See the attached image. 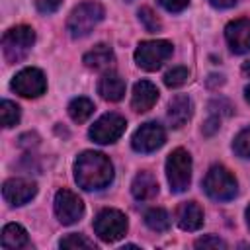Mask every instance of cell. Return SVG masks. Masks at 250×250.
<instances>
[{
    "label": "cell",
    "mask_w": 250,
    "mask_h": 250,
    "mask_svg": "<svg viewBox=\"0 0 250 250\" xmlns=\"http://www.w3.org/2000/svg\"><path fill=\"white\" fill-rule=\"evenodd\" d=\"M219 127H221V117L219 115H211L207 121H205V125H203V135H213L215 131H219Z\"/></svg>",
    "instance_id": "cell-32"
},
{
    "label": "cell",
    "mask_w": 250,
    "mask_h": 250,
    "mask_svg": "<svg viewBox=\"0 0 250 250\" xmlns=\"http://www.w3.org/2000/svg\"><path fill=\"white\" fill-rule=\"evenodd\" d=\"M127 2H133V0H127Z\"/></svg>",
    "instance_id": "cell-38"
},
{
    "label": "cell",
    "mask_w": 250,
    "mask_h": 250,
    "mask_svg": "<svg viewBox=\"0 0 250 250\" xmlns=\"http://www.w3.org/2000/svg\"><path fill=\"white\" fill-rule=\"evenodd\" d=\"M242 74L250 78V61H244V64H242Z\"/></svg>",
    "instance_id": "cell-35"
},
{
    "label": "cell",
    "mask_w": 250,
    "mask_h": 250,
    "mask_svg": "<svg viewBox=\"0 0 250 250\" xmlns=\"http://www.w3.org/2000/svg\"><path fill=\"white\" fill-rule=\"evenodd\" d=\"M131 193L139 201L152 199L158 193V182L150 172H139L131 184Z\"/></svg>",
    "instance_id": "cell-18"
},
{
    "label": "cell",
    "mask_w": 250,
    "mask_h": 250,
    "mask_svg": "<svg viewBox=\"0 0 250 250\" xmlns=\"http://www.w3.org/2000/svg\"><path fill=\"white\" fill-rule=\"evenodd\" d=\"M98 94L107 102H119L125 96V80L115 72H105L98 82Z\"/></svg>",
    "instance_id": "cell-17"
},
{
    "label": "cell",
    "mask_w": 250,
    "mask_h": 250,
    "mask_svg": "<svg viewBox=\"0 0 250 250\" xmlns=\"http://www.w3.org/2000/svg\"><path fill=\"white\" fill-rule=\"evenodd\" d=\"M188 78H189V70L186 66H174L164 74V84L168 88H180L188 82Z\"/></svg>",
    "instance_id": "cell-24"
},
{
    "label": "cell",
    "mask_w": 250,
    "mask_h": 250,
    "mask_svg": "<svg viewBox=\"0 0 250 250\" xmlns=\"http://www.w3.org/2000/svg\"><path fill=\"white\" fill-rule=\"evenodd\" d=\"M29 244V238H27V232L21 225L18 223H10L2 229V246L4 248H23Z\"/></svg>",
    "instance_id": "cell-20"
},
{
    "label": "cell",
    "mask_w": 250,
    "mask_h": 250,
    "mask_svg": "<svg viewBox=\"0 0 250 250\" xmlns=\"http://www.w3.org/2000/svg\"><path fill=\"white\" fill-rule=\"evenodd\" d=\"M139 21H141V23L145 25V29H146V31H150V33L160 31V27H162V23H160L158 16H156L148 6H143V8L139 10Z\"/></svg>",
    "instance_id": "cell-26"
},
{
    "label": "cell",
    "mask_w": 250,
    "mask_h": 250,
    "mask_svg": "<svg viewBox=\"0 0 250 250\" xmlns=\"http://www.w3.org/2000/svg\"><path fill=\"white\" fill-rule=\"evenodd\" d=\"M223 84H225V78H223L221 74H211V76L207 78V86L213 88V90L219 88V86H223Z\"/></svg>",
    "instance_id": "cell-33"
},
{
    "label": "cell",
    "mask_w": 250,
    "mask_h": 250,
    "mask_svg": "<svg viewBox=\"0 0 250 250\" xmlns=\"http://www.w3.org/2000/svg\"><path fill=\"white\" fill-rule=\"evenodd\" d=\"M55 215L62 225H74L84 215V203L74 191L62 188L55 193Z\"/></svg>",
    "instance_id": "cell-10"
},
{
    "label": "cell",
    "mask_w": 250,
    "mask_h": 250,
    "mask_svg": "<svg viewBox=\"0 0 250 250\" xmlns=\"http://www.w3.org/2000/svg\"><path fill=\"white\" fill-rule=\"evenodd\" d=\"M12 90L23 98H39L47 90V78L39 68H23L12 80Z\"/></svg>",
    "instance_id": "cell-9"
},
{
    "label": "cell",
    "mask_w": 250,
    "mask_h": 250,
    "mask_svg": "<svg viewBox=\"0 0 250 250\" xmlns=\"http://www.w3.org/2000/svg\"><path fill=\"white\" fill-rule=\"evenodd\" d=\"M238 0H209V4L211 6H215V8H230V6H234Z\"/></svg>",
    "instance_id": "cell-34"
},
{
    "label": "cell",
    "mask_w": 250,
    "mask_h": 250,
    "mask_svg": "<svg viewBox=\"0 0 250 250\" xmlns=\"http://www.w3.org/2000/svg\"><path fill=\"white\" fill-rule=\"evenodd\" d=\"M127 121L119 113H104L92 127H90V139L100 143V145H109L115 143L123 133H125Z\"/></svg>",
    "instance_id": "cell-8"
},
{
    "label": "cell",
    "mask_w": 250,
    "mask_h": 250,
    "mask_svg": "<svg viewBox=\"0 0 250 250\" xmlns=\"http://www.w3.org/2000/svg\"><path fill=\"white\" fill-rule=\"evenodd\" d=\"M158 100V88L148 82V80H141L133 86V96H131V107L139 113L148 111Z\"/></svg>",
    "instance_id": "cell-14"
},
{
    "label": "cell",
    "mask_w": 250,
    "mask_h": 250,
    "mask_svg": "<svg viewBox=\"0 0 250 250\" xmlns=\"http://www.w3.org/2000/svg\"><path fill=\"white\" fill-rule=\"evenodd\" d=\"M203 189L215 201H229L238 193V184L225 166H211L203 178Z\"/></svg>",
    "instance_id": "cell-4"
},
{
    "label": "cell",
    "mask_w": 250,
    "mask_h": 250,
    "mask_svg": "<svg viewBox=\"0 0 250 250\" xmlns=\"http://www.w3.org/2000/svg\"><path fill=\"white\" fill-rule=\"evenodd\" d=\"M74 180L82 189H104L113 180V164L105 154L86 150L74 162Z\"/></svg>",
    "instance_id": "cell-1"
},
{
    "label": "cell",
    "mask_w": 250,
    "mask_h": 250,
    "mask_svg": "<svg viewBox=\"0 0 250 250\" xmlns=\"http://www.w3.org/2000/svg\"><path fill=\"white\" fill-rule=\"evenodd\" d=\"M176 223L182 230H197L203 225V209L195 201H184L176 209Z\"/></svg>",
    "instance_id": "cell-16"
},
{
    "label": "cell",
    "mask_w": 250,
    "mask_h": 250,
    "mask_svg": "<svg viewBox=\"0 0 250 250\" xmlns=\"http://www.w3.org/2000/svg\"><path fill=\"white\" fill-rule=\"evenodd\" d=\"M145 223H146L148 229H152L156 232H162V230L170 229V215L162 207H152L145 213Z\"/></svg>",
    "instance_id": "cell-22"
},
{
    "label": "cell",
    "mask_w": 250,
    "mask_h": 250,
    "mask_svg": "<svg viewBox=\"0 0 250 250\" xmlns=\"http://www.w3.org/2000/svg\"><path fill=\"white\" fill-rule=\"evenodd\" d=\"M61 4H62V0H35V8L41 14H53L59 10Z\"/></svg>",
    "instance_id": "cell-30"
},
{
    "label": "cell",
    "mask_w": 250,
    "mask_h": 250,
    "mask_svg": "<svg viewBox=\"0 0 250 250\" xmlns=\"http://www.w3.org/2000/svg\"><path fill=\"white\" fill-rule=\"evenodd\" d=\"M244 96H246V102L250 104V86H246V88H244Z\"/></svg>",
    "instance_id": "cell-36"
},
{
    "label": "cell",
    "mask_w": 250,
    "mask_h": 250,
    "mask_svg": "<svg viewBox=\"0 0 250 250\" xmlns=\"http://www.w3.org/2000/svg\"><path fill=\"white\" fill-rule=\"evenodd\" d=\"M94 230L104 242H115L127 232V217L117 209H102L94 219Z\"/></svg>",
    "instance_id": "cell-7"
},
{
    "label": "cell",
    "mask_w": 250,
    "mask_h": 250,
    "mask_svg": "<svg viewBox=\"0 0 250 250\" xmlns=\"http://www.w3.org/2000/svg\"><path fill=\"white\" fill-rule=\"evenodd\" d=\"M166 178L174 193H182L191 182V156L184 148H176L166 158Z\"/></svg>",
    "instance_id": "cell-5"
},
{
    "label": "cell",
    "mask_w": 250,
    "mask_h": 250,
    "mask_svg": "<svg viewBox=\"0 0 250 250\" xmlns=\"http://www.w3.org/2000/svg\"><path fill=\"white\" fill-rule=\"evenodd\" d=\"M61 248H96V244L92 240H88L84 234H68L59 242Z\"/></svg>",
    "instance_id": "cell-27"
},
{
    "label": "cell",
    "mask_w": 250,
    "mask_h": 250,
    "mask_svg": "<svg viewBox=\"0 0 250 250\" xmlns=\"http://www.w3.org/2000/svg\"><path fill=\"white\" fill-rule=\"evenodd\" d=\"M113 51H111V47L109 45H105V43H100V45H96L94 49H90L86 55H84V64L86 66H90V68H107V66H111V62H113Z\"/></svg>",
    "instance_id": "cell-19"
},
{
    "label": "cell",
    "mask_w": 250,
    "mask_h": 250,
    "mask_svg": "<svg viewBox=\"0 0 250 250\" xmlns=\"http://www.w3.org/2000/svg\"><path fill=\"white\" fill-rule=\"evenodd\" d=\"M94 102L88 100V98H74L70 104H68V115L74 123H84L90 119V115L94 113Z\"/></svg>",
    "instance_id": "cell-21"
},
{
    "label": "cell",
    "mask_w": 250,
    "mask_h": 250,
    "mask_svg": "<svg viewBox=\"0 0 250 250\" xmlns=\"http://www.w3.org/2000/svg\"><path fill=\"white\" fill-rule=\"evenodd\" d=\"M156 2L168 12H182L189 4V0H156Z\"/></svg>",
    "instance_id": "cell-31"
},
{
    "label": "cell",
    "mask_w": 250,
    "mask_h": 250,
    "mask_svg": "<svg viewBox=\"0 0 250 250\" xmlns=\"http://www.w3.org/2000/svg\"><path fill=\"white\" fill-rule=\"evenodd\" d=\"M209 109H211V113L213 115H230L232 113V105H230V102H227L225 98H219V100H213L211 104H209Z\"/></svg>",
    "instance_id": "cell-28"
},
{
    "label": "cell",
    "mask_w": 250,
    "mask_h": 250,
    "mask_svg": "<svg viewBox=\"0 0 250 250\" xmlns=\"http://www.w3.org/2000/svg\"><path fill=\"white\" fill-rule=\"evenodd\" d=\"M191 113H193V107H191V100L188 96L178 94L170 100V104H168V123H170V127H174V129L184 127L189 121Z\"/></svg>",
    "instance_id": "cell-15"
},
{
    "label": "cell",
    "mask_w": 250,
    "mask_h": 250,
    "mask_svg": "<svg viewBox=\"0 0 250 250\" xmlns=\"http://www.w3.org/2000/svg\"><path fill=\"white\" fill-rule=\"evenodd\" d=\"M174 47L170 41L164 39H154V41H141L137 51H135V62L143 70H158L172 55Z\"/></svg>",
    "instance_id": "cell-6"
},
{
    "label": "cell",
    "mask_w": 250,
    "mask_h": 250,
    "mask_svg": "<svg viewBox=\"0 0 250 250\" xmlns=\"http://www.w3.org/2000/svg\"><path fill=\"white\" fill-rule=\"evenodd\" d=\"M35 43V31L29 25L10 27L2 37V53L8 62H20L25 59L29 49Z\"/></svg>",
    "instance_id": "cell-3"
},
{
    "label": "cell",
    "mask_w": 250,
    "mask_h": 250,
    "mask_svg": "<svg viewBox=\"0 0 250 250\" xmlns=\"http://www.w3.org/2000/svg\"><path fill=\"white\" fill-rule=\"evenodd\" d=\"M232 150L240 156V158H250V127L242 129L234 141H232Z\"/></svg>",
    "instance_id": "cell-25"
},
{
    "label": "cell",
    "mask_w": 250,
    "mask_h": 250,
    "mask_svg": "<svg viewBox=\"0 0 250 250\" xmlns=\"http://www.w3.org/2000/svg\"><path fill=\"white\" fill-rule=\"evenodd\" d=\"M225 37L232 53H250V20H234L225 27Z\"/></svg>",
    "instance_id": "cell-13"
},
{
    "label": "cell",
    "mask_w": 250,
    "mask_h": 250,
    "mask_svg": "<svg viewBox=\"0 0 250 250\" xmlns=\"http://www.w3.org/2000/svg\"><path fill=\"white\" fill-rule=\"evenodd\" d=\"M246 221H248V229H250V205H248V209H246Z\"/></svg>",
    "instance_id": "cell-37"
},
{
    "label": "cell",
    "mask_w": 250,
    "mask_h": 250,
    "mask_svg": "<svg viewBox=\"0 0 250 250\" xmlns=\"http://www.w3.org/2000/svg\"><path fill=\"white\" fill-rule=\"evenodd\" d=\"M164 141H166V131L162 129V125H158L156 121H146L135 131L131 145L137 152H152L160 148Z\"/></svg>",
    "instance_id": "cell-11"
},
{
    "label": "cell",
    "mask_w": 250,
    "mask_h": 250,
    "mask_svg": "<svg viewBox=\"0 0 250 250\" xmlns=\"http://www.w3.org/2000/svg\"><path fill=\"white\" fill-rule=\"evenodd\" d=\"M37 193V186L25 178H10L2 186V195L10 205H25Z\"/></svg>",
    "instance_id": "cell-12"
},
{
    "label": "cell",
    "mask_w": 250,
    "mask_h": 250,
    "mask_svg": "<svg viewBox=\"0 0 250 250\" xmlns=\"http://www.w3.org/2000/svg\"><path fill=\"white\" fill-rule=\"evenodd\" d=\"M0 119H2V125L4 127H14L20 121V107L14 102L4 100L0 104Z\"/></svg>",
    "instance_id": "cell-23"
},
{
    "label": "cell",
    "mask_w": 250,
    "mask_h": 250,
    "mask_svg": "<svg viewBox=\"0 0 250 250\" xmlns=\"http://www.w3.org/2000/svg\"><path fill=\"white\" fill-rule=\"evenodd\" d=\"M195 248H227V242L221 240L219 236L207 234V236L195 240Z\"/></svg>",
    "instance_id": "cell-29"
},
{
    "label": "cell",
    "mask_w": 250,
    "mask_h": 250,
    "mask_svg": "<svg viewBox=\"0 0 250 250\" xmlns=\"http://www.w3.org/2000/svg\"><path fill=\"white\" fill-rule=\"evenodd\" d=\"M104 16H105V12H104V6L100 2H94V0L82 2L70 12L68 21H66V29L74 39L86 37L104 20Z\"/></svg>",
    "instance_id": "cell-2"
}]
</instances>
